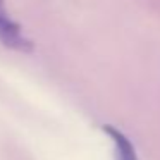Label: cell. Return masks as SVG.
<instances>
[{
    "mask_svg": "<svg viewBox=\"0 0 160 160\" xmlns=\"http://www.w3.org/2000/svg\"><path fill=\"white\" fill-rule=\"evenodd\" d=\"M0 43L5 48L22 52V53H29L35 48L33 42L22 33L21 24L16 22L9 16V12L5 11L4 0H0Z\"/></svg>",
    "mask_w": 160,
    "mask_h": 160,
    "instance_id": "1",
    "label": "cell"
},
{
    "mask_svg": "<svg viewBox=\"0 0 160 160\" xmlns=\"http://www.w3.org/2000/svg\"><path fill=\"white\" fill-rule=\"evenodd\" d=\"M102 131L114 143V160H139L132 141L121 129H117L112 124H103L102 126Z\"/></svg>",
    "mask_w": 160,
    "mask_h": 160,
    "instance_id": "2",
    "label": "cell"
}]
</instances>
